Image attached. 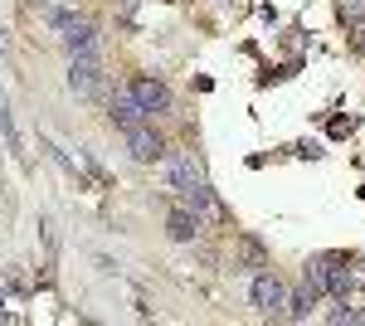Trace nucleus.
<instances>
[{
	"label": "nucleus",
	"instance_id": "f257e3e1",
	"mask_svg": "<svg viewBox=\"0 0 365 326\" xmlns=\"http://www.w3.org/2000/svg\"><path fill=\"white\" fill-rule=\"evenodd\" d=\"M249 302H253V312H258V317H273V322H282V312H287V282H282L278 272H253Z\"/></svg>",
	"mask_w": 365,
	"mask_h": 326
},
{
	"label": "nucleus",
	"instance_id": "2eb2a0df",
	"mask_svg": "<svg viewBox=\"0 0 365 326\" xmlns=\"http://www.w3.org/2000/svg\"><path fill=\"white\" fill-rule=\"evenodd\" d=\"M0 54H5V25H0Z\"/></svg>",
	"mask_w": 365,
	"mask_h": 326
},
{
	"label": "nucleus",
	"instance_id": "dca6fc26",
	"mask_svg": "<svg viewBox=\"0 0 365 326\" xmlns=\"http://www.w3.org/2000/svg\"><path fill=\"white\" fill-rule=\"evenodd\" d=\"M361 322H365V312H361Z\"/></svg>",
	"mask_w": 365,
	"mask_h": 326
},
{
	"label": "nucleus",
	"instance_id": "ddd939ff",
	"mask_svg": "<svg viewBox=\"0 0 365 326\" xmlns=\"http://www.w3.org/2000/svg\"><path fill=\"white\" fill-rule=\"evenodd\" d=\"M244 253H249V268H263V244L258 239H244Z\"/></svg>",
	"mask_w": 365,
	"mask_h": 326
},
{
	"label": "nucleus",
	"instance_id": "7ed1b4c3",
	"mask_svg": "<svg viewBox=\"0 0 365 326\" xmlns=\"http://www.w3.org/2000/svg\"><path fill=\"white\" fill-rule=\"evenodd\" d=\"M122 141H127V151H132V161H137V165H156V161H166V141H161V132H156L151 122L122 127Z\"/></svg>",
	"mask_w": 365,
	"mask_h": 326
},
{
	"label": "nucleus",
	"instance_id": "1a4fd4ad",
	"mask_svg": "<svg viewBox=\"0 0 365 326\" xmlns=\"http://www.w3.org/2000/svg\"><path fill=\"white\" fill-rule=\"evenodd\" d=\"M317 302H322V292H317V287H302L297 297L287 292V312H282V322H307V317H312V307H317Z\"/></svg>",
	"mask_w": 365,
	"mask_h": 326
},
{
	"label": "nucleus",
	"instance_id": "9d476101",
	"mask_svg": "<svg viewBox=\"0 0 365 326\" xmlns=\"http://www.w3.org/2000/svg\"><path fill=\"white\" fill-rule=\"evenodd\" d=\"M44 20H49V29H54V34H68V29L78 25L83 15H78V10H63V5H49V10H44Z\"/></svg>",
	"mask_w": 365,
	"mask_h": 326
},
{
	"label": "nucleus",
	"instance_id": "6e6552de",
	"mask_svg": "<svg viewBox=\"0 0 365 326\" xmlns=\"http://www.w3.org/2000/svg\"><path fill=\"white\" fill-rule=\"evenodd\" d=\"M58 39H63L68 58H98V29L88 25V20H78L68 34H58Z\"/></svg>",
	"mask_w": 365,
	"mask_h": 326
},
{
	"label": "nucleus",
	"instance_id": "39448f33",
	"mask_svg": "<svg viewBox=\"0 0 365 326\" xmlns=\"http://www.w3.org/2000/svg\"><path fill=\"white\" fill-rule=\"evenodd\" d=\"M166 180H170V190H175V195L190 190V185H200L205 170H200L195 151H170V156H166Z\"/></svg>",
	"mask_w": 365,
	"mask_h": 326
},
{
	"label": "nucleus",
	"instance_id": "f03ea898",
	"mask_svg": "<svg viewBox=\"0 0 365 326\" xmlns=\"http://www.w3.org/2000/svg\"><path fill=\"white\" fill-rule=\"evenodd\" d=\"M127 93H132V98L141 103V112H146L151 122L170 112V88L156 78V73H132V78H127Z\"/></svg>",
	"mask_w": 365,
	"mask_h": 326
},
{
	"label": "nucleus",
	"instance_id": "4468645a",
	"mask_svg": "<svg viewBox=\"0 0 365 326\" xmlns=\"http://www.w3.org/2000/svg\"><path fill=\"white\" fill-rule=\"evenodd\" d=\"M5 307H10V302H5V292H0V322H5V317H10V312H5Z\"/></svg>",
	"mask_w": 365,
	"mask_h": 326
},
{
	"label": "nucleus",
	"instance_id": "9b49d317",
	"mask_svg": "<svg viewBox=\"0 0 365 326\" xmlns=\"http://www.w3.org/2000/svg\"><path fill=\"white\" fill-rule=\"evenodd\" d=\"M0 132H5V141H10V151H20V136H15V117H10V108L0 103Z\"/></svg>",
	"mask_w": 365,
	"mask_h": 326
},
{
	"label": "nucleus",
	"instance_id": "423d86ee",
	"mask_svg": "<svg viewBox=\"0 0 365 326\" xmlns=\"http://www.w3.org/2000/svg\"><path fill=\"white\" fill-rule=\"evenodd\" d=\"M108 117H113V127H117V132H122V127H137V122H151V117L141 112V103L132 98V93H127V83H122L113 98H108Z\"/></svg>",
	"mask_w": 365,
	"mask_h": 326
},
{
	"label": "nucleus",
	"instance_id": "f8f14e48",
	"mask_svg": "<svg viewBox=\"0 0 365 326\" xmlns=\"http://www.w3.org/2000/svg\"><path fill=\"white\" fill-rule=\"evenodd\" d=\"M341 15H346L351 25H365V0H341Z\"/></svg>",
	"mask_w": 365,
	"mask_h": 326
},
{
	"label": "nucleus",
	"instance_id": "20e7f679",
	"mask_svg": "<svg viewBox=\"0 0 365 326\" xmlns=\"http://www.w3.org/2000/svg\"><path fill=\"white\" fill-rule=\"evenodd\" d=\"M68 88L78 98H98L103 93V58H68Z\"/></svg>",
	"mask_w": 365,
	"mask_h": 326
},
{
	"label": "nucleus",
	"instance_id": "0eeeda50",
	"mask_svg": "<svg viewBox=\"0 0 365 326\" xmlns=\"http://www.w3.org/2000/svg\"><path fill=\"white\" fill-rule=\"evenodd\" d=\"M200 229H205V219H200L195 210H185V205H175V210L166 215V234L175 239V244H195Z\"/></svg>",
	"mask_w": 365,
	"mask_h": 326
}]
</instances>
